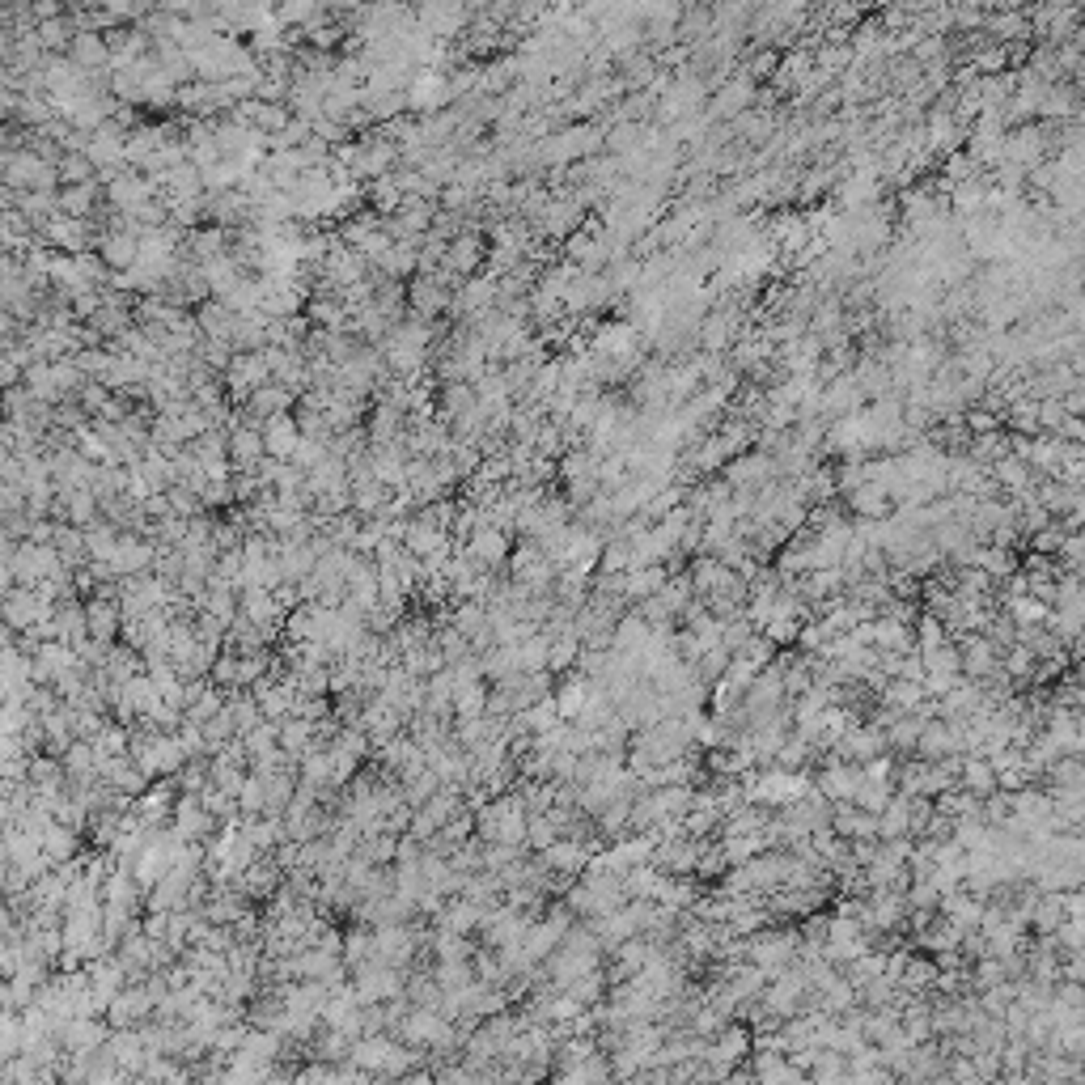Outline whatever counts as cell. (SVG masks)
Wrapping results in <instances>:
<instances>
[{"mask_svg":"<svg viewBox=\"0 0 1085 1085\" xmlns=\"http://www.w3.org/2000/svg\"><path fill=\"white\" fill-rule=\"evenodd\" d=\"M560 840V827H556V818H551L547 810L543 814H530V823H526V848L530 852H543Z\"/></svg>","mask_w":1085,"mask_h":1085,"instance_id":"obj_9","label":"cell"},{"mask_svg":"<svg viewBox=\"0 0 1085 1085\" xmlns=\"http://www.w3.org/2000/svg\"><path fill=\"white\" fill-rule=\"evenodd\" d=\"M462 551H467L471 560H479L484 568H492V573H501V568L509 564L513 556V543H509V530H496V526H479L475 535L462 543Z\"/></svg>","mask_w":1085,"mask_h":1085,"instance_id":"obj_3","label":"cell"},{"mask_svg":"<svg viewBox=\"0 0 1085 1085\" xmlns=\"http://www.w3.org/2000/svg\"><path fill=\"white\" fill-rule=\"evenodd\" d=\"M153 1013H157V1001H153L149 984H128V988H123L115 1001H111L106 1018H111V1026H145Z\"/></svg>","mask_w":1085,"mask_h":1085,"instance_id":"obj_2","label":"cell"},{"mask_svg":"<svg viewBox=\"0 0 1085 1085\" xmlns=\"http://www.w3.org/2000/svg\"><path fill=\"white\" fill-rule=\"evenodd\" d=\"M263 454V446H259V437H251V433H242L238 437V446H234V462H242V467H251V462Z\"/></svg>","mask_w":1085,"mask_h":1085,"instance_id":"obj_12","label":"cell"},{"mask_svg":"<svg viewBox=\"0 0 1085 1085\" xmlns=\"http://www.w3.org/2000/svg\"><path fill=\"white\" fill-rule=\"evenodd\" d=\"M85 624H90V636L94 640H106V645H115V640L123 636V607H119V598H85Z\"/></svg>","mask_w":1085,"mask_h":1085,"instance_id":"obj_5","label":"cell"},{"mask_svg":"<svg viewBox=\"0 0 1085 1085\" xmlns=\"http://www.w3.org/2000/svg\"><path fill=\"white\" fill-rule=\"evenodd\" d=\"M268 446H272V454L276 458H289V454H297V437H293V429L289 424H276V429H268Z\"/></svg>","mask_w":1085,"mask_h":1085,"instance_id":"obj_11","label":"cell"},{"mask_svg":"<svg viewBox=\"0 0 1085 1085\" xmlns=\"http://www.w3.org/2000/svg\"><path fill=\"white\" fill-rule=\"evenodd\" d=\"M238 806H242V814H263V810H268V780H263L259 772H246L242 793H238Z\"/></svg>","mask_w":1085,"mask_h":1085,"instance_id":"obj_10","label":"cell"},{"mask_svg":"<svg viewBox=\"0 0 1085 1085\" xmlns=\"http://www.w3.org/2000/svg\"><path fill=\"white\" fill-rule=\"evenodd\" d=\"M280 746L289 755H306V751H314L318 746V721H310V717H284L280 721Z\"/></svg>","mask_w":1085,"mask_h":1085,"instance_id":"obj_6","label":"cell"},{"mask_svg":"<svg viewBox=\"0 0 1085 1085\" xmlns=\"http://www.w3.org/2000/svg\"><path fill=\"white\" fill-rule=\"evenodd\" d=\"M51 611H56V602L47 598L43 585H13V590H5V624L9 632H34L39 624H47Z\"/></svg>","mask_w":1085,"mask_h":1085,"instance_id":"obj_1","label":"cell"},{"mask_svg":"<svg viewBox=\"0 0 1085 1085\" xmlns=\"http://www.w3.org/2000/svg\"><path fill=\"white\" fill-rule=\"evenodd\" d=\"M399 785H403V802H407V806H424L441 785H446V780H441L433 768H420V772H412V776H403Z\"/></svg>","mask_w":1085,"mask_h":1085,"instance_id":"obj_8","label":"cell"},{"mask_svg":"<svg viewBox=\"0 0 1085 1085\" xmlns=\"http://www.w3.org/2000/svg\"><path fill=\"white\" fill-rule=\"evenodd\" d=\"M153 560H157V539H149V535H123L119 547H115L111 568H115L119 577H136V573H153Z\"/></svg>","mask_w":1085,"mask_h":1085,"instance_id":"obj_4","label":"cell"},{"mask_svg":"<svg viewBox=\"0 0 1085 1085\" xmlns=\"http://www.w3.org/2000/svg\"><path fill=\"white\" fill-rule=\"evenodd\" d=\"M43 848H47V857L51 865H64V861H77L81 857V831L73 827H64V823H51L43 831Z\"/></svg>","mask_w":1085,"mask_h":1085,"instance_id":"obj_7","label":"cell"},{"mask_svg":"<svg viewBox=\"0 0 1085 1085\" xmlns=\"http://www.w3.org/2000/svg\"><path fill=\"white\" fill-rule=\"evenodd\" d=\"M140 924H145V933H149L153 941H170V912H149Z\"/></svg>","mask_w":1085,"mask_h":1085,"instance_id":"obj_13","label":"cell"}]
</instances>
